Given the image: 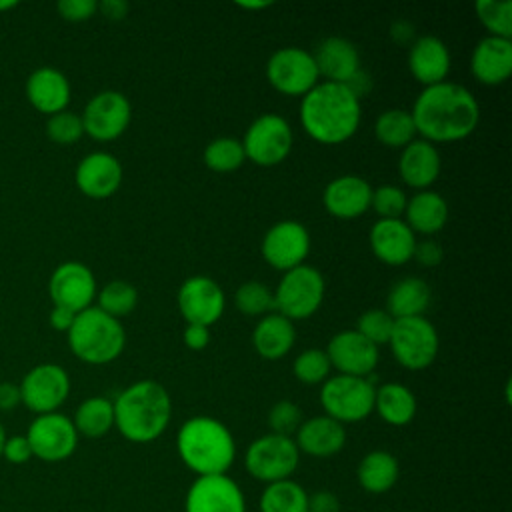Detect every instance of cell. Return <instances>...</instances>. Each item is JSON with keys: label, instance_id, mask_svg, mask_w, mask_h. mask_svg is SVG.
Listing matches in <instances>:
<instances>
[{"label": "cell", "instance_id": "7dc6e473", "mask_svg": "<svg viewBox=\"0 0 512 512\" xmlns=\"http://www.w3.org/2000/svg\"><path fill=\"white\" fill-rule=\"evenodd\" d=\"M2 458L10 464H26L32 456V448L24 434H12L6 438L2 448Z\"/></svg>", "mask_w": 512, "mask_h": 512}, {"label": "cell", "instance_id": "7c38bea8", "mask_svg": "<svg viewBox=\"0 0 512 512\" xmlns=\"http://www.w3.org/2000/svg\"><path fill=\"white\" fill-rule=\"evenodd\" d=\"M18 386L22 404L38 416L58 412L70 394V376L60 364L42 362L32 366Z\"/></svg>", "mask_w": 512, "mask_h": 512}, {"label": "cell", "instance_id": "74e56055", "mask_svg": "<svg viewBox=\"0 0 512 512\" xmlns=\"http://www.w3.org/2000/svg\"><path fill=\"white\" fill-rule=\"evenodd\" d=\"M476 18L488 30V36L512 38V2L510 0H476Z\"/></svg>", "mask_w": 512, "mask_h": 512}, {"label": "cell", "instance_id": "e0dca14e", "mask_svg": "<svg viewBox=\"0 0 512 512\" xmlns=\"http://www.w3.org/2000/svg\"><path fill=\"white\" fill-rule=\"evenodd\" d=\"M48 294L54 306H64L78 314L90 308L96 298L94 272L86 264L76 260L62 262L50 274Z\"/></svg>", "mask_w": 512, "mask_h": 512}, {"label": "cell", "instance_id": "277c9868", "mask_svg": "<svg viewBox=\"0 0 512 512\" xmlns=\"http://www.w3.org/2000/svg\"><path fill=\"white\" fill-rule=\"evenodd\" d=\"M180 460L196 476L226 474L236 458V442L228 426L212 416L188 418L176 434Z\"/></svg>", "mask_w": 512, "mask_h": 512}, {"label": "cell", "instance_id": "d590c367", "mask_svg": "<svg viewBox=\"0 0 512 512\" xmlns=\"http://www.w3.org/2000/svg\"><path fill=\"white\" fill-rule=\"evenodd\" d=\"M260 512H308V492L292 478L266 484L260 494Z\"/></svg>", "mask_w": 512, "mask_h": 512}, {"label": "cell", "instance_id": "db71d44e", "mask_svg": "<svg viewBox=\"0 0 512 512\" xmlns=\"http://www.w3.org/2000/svg\"><path fill=\"white\" fill-rule=\"evenodd\" d=\"M98 10L110 20H122L128 14L130 6L124 0H102L98 2Z\"/></svg>", "mask_w": 512, "mask_h": 512}, {"label": "cell", "instance_id": "cb8c5ba5", "mask_svg": "<svg viewBox=\"0 0 512 512\" xmlns=\"http://www.w3.org/2000/svg\"><path fill=\"white\" fill-rule=\"evenodd\" d=\"M472 76L486 86H498L512 74V40L484 36L470 56Z\"/></svg>", "mask_w": 512, "mask_h": 512}, {"label": "cell", "instance_id": "d4e9b609", "mask_svg": "<svg viewBox=\"0 0 512 512\" xmlns=\"http://www.w3.org/2000/svg\"><path fill=\"white\" fill-rule=\"evenodd\" d=\"M312 56L318 74L326 78V82L348 84L362 70L358 48L342 36H330L322 40Z\"/></svg>", "mask_w": 512, "mask_h": 512}, {"label": "cell", "instance_id": "816d5d0a", "mask_svg": "<svg viewBox=\"0 0 512 512\" xmlns=\"http://www.w3.org/2000/svg\"><path fill=\"white\" fill-rule=\"evenodd\" d=\"M18 404H22L20 386L14 382H0V410L8 412L14 410Z\"/></svg>", "mask_w": 512, "mask_h": 512}, {"label": "cell", "instance_id": "f1b7e54d", "mask_svg": "<svg viewBox=\"0 0 512 512\" xmlns=\"http://www.w3.org/2000/svg\"><path fill=\"white\" fill-rule=\"evenodd\" d=\"M296 342L294 324L278 312H270L258 320L252 332V346L266 360L284 358Z\"/></svg>", "mask_w": 512, "mask_h": 512}, {"label": "cell", "instance_id": "f35d334b", "mask_svg": "<svg viewBox=\"0 0 512 512\" xmlns=\"http://www.w3.org/2000/svg\"><path fill=\"white\" fill-rule=\"evenodd\" d=\"M98 308L114 318L130 314L138 304V292L136 288L126 280H112L104 284L98 292Z\"/></svg>", "mask_w": 512, "mask_h": 512}, {"label": "cell", "instance_id": "4dcf8cb0", "mask_svg": "<svg viewBox=\"0 0 512 512\" xmlns=\"http://www.w3.org/2000/svg\"><path fill=\"white\" fill-rule=\"evenodd\" d=\"M400 476V464L396 456L388 450H372L362 456L356 478L364 492L368 494H384L394 488Z\"/></svg>", "mask_w": 512, "mask_h": 512}, {"label": "cell", "instance_id": "8d00e7d4", "mask_svg": "<svg viewBox=\"0 0 512 512\" xmlns=\"http://www.w3.org/2000/svg\"><path fill=\"white\" fill-rule=\"evenodd\" d=\"M246 162V154L242 142L232 136H220L206 144L204 148V164L220 174L234 172Z\"/></svg>", "mask_w": 512, "mask_h": 512}, {"label": "cell", "instance_id": "7a4b0ae2", "mask_svg": "<svg viewBox=\"0 0 512 512\" xmlns=\"http://www.w3.org/2000/svg\"><path fill=\"white\" fill-rule=\"evenodd\" d=\"M362 120L360 98L336 82H318L300 102V124L320 144H342L352 138Z\"/></svg>", "mask_w": 512, "mask_h": 512}, {"label": "cell", "instance_id": "7402d4cb", "mask_svg": "<svg viewBox=\"0 0 512 512\" xmlns=\"http://www.w3.org/2000/svg\"><path fill=\"white\" fill-rule=\"evenodd\" d=\"M416 234L402 218L376 220L370 228V248L388 266H402L412 260Z\"/></svg>", "mask_w": 512, "mask_h": 512}, {"label": "cell", "instance_id": "b9f144b4", "mask_svg": "<svg viewBox=\"0 0 512 512\" xmlns=\"http://www.w3.org/2000/svg\"><path fill=\"white\" fill-rule=\"evenodd\" d=\"M46 134H48V138L52 142L62 144V146L78 142L82 138V134H84V126H82L80 114L70 112V110H62L58 114L48 116Z\"/></svg>", "mask_w": 512, "mask_h": 512}, {"label": "cell", "instance_id": "f6af8a7d", "mask_svg": "<svg viewBox=\"0 0 512 512\" xmlns=\"http://www.w3.org/2000/svg\"><path fill=\"white\" fill-rule=\"evenodd\" d=\"M304 422L302 410L298 404H294L292 400H278L270 412H268V426L272 434L278 436H288L292 438V434H296V430L300 428V424Z\"/></svg>", "mask_w": 512, "mask_h": 512}, {"label": "cell", "instance_id": "f5cc1de1", "mask_svg": "<svg viewBox=\"0 0 512 512\" xmlns=\"http://www.w3.org/2000/svg\"><path fill=\"white\" fill-rule=\"evenodd\" d=\"M74 318H76V312H72V310H68L64 306H52L50 316H48L50 326L54 330H60V332H68L72 322H74Z\"/></svg>", "mask_w": 512, "mask_h": 512}, {"label": "cell", "instance_id": "9c48e42d", "mask_svg": "<svg viewBox=\"0 0 512 512\" xmlns=\"http://www.w3.org/2000/svg\"><path fill=\"white\" fill-rule=\"evenodd\" d=\"M388 344L400 366L408 370H424L436 360L440 338L426 316H412L394 320Z\"/></svg>", "mask_w": 512, "mask_h": 512}, {"label": "cell", "instance_id": "8fae6325", "mask_svg": "<svg viewBox=\"0 0 512 512\" xmlns=\"http://www.w3.org/2000/svg\"><path fill=\"white\" fill-rule=\"evenodd\" d=\"M266 80L284 96H304L320 80L314 56L298 46L278 48L266 62Z\"/></svg>", "mask_w": 512, "mask_h": 512}, {"label": "cell", "instance_id": "c3c4849f", "mask_svg": "<svg viewBox=\"0 0 512 512\" xmlns=\"http://www.w3.org/2000/svg\"><path fill=\"white\" fill-rule=\"evenodd\" d=\"M444 250L436 240H422L416 242L412 258H416L422 266H438L442 262Z\"/></svg>", "mask_w": 512, "mask_h": 512}, {"label": "cell", "instance_id": "f546056e", "mask_svg": "<svg viewBox=\"0 0 512 512\" xmlns=\"http://www.w3.org/2000/svg\"><path fill=\"white\" fill-rule=\"evenodd\" d=\"M406 224L416 234H436L448 222V202L442 194L420 190L406 202Z\"/></svg>", "mask_w": 512, "mask_h": 512}, {"label": "cell", "instance_id": "44dd1931", "mask_svg": "<svg viewBox=\"0 0 512 512\" xmlns=\"http://www.w3.org/2000/svg\"><path fill=\"white\" fill-rule=\"evenodd\" d=\"M370 198L372 186L358 174H342L330 180L322 194L326 212L342 220L362 216L370 208Z\"/></svg>", "mask_w": 512, "mask_h": 512}, {"label": "cell", "instance_id": "5b68a950", "mask_svg": "<svg viewBox=\"0 0 512 512\" xmlns=\"http://www.w3.org/2000/svg\"><path fill=\"white\" fill-rule=\"evenodd\" d=\"M66 336L72 354L86 364H108L116 360L126 346L122 322L102 312L98 306L78 312Z\"/></svg>", "mask_w": 512, "mask_h": 512}, {"label": "cell", "instance_id": "5bb4252c", "mask_svg": "<svg viewBox=\"0 0 512 512\" xmlns=\"http://www.w3.org/2000/svg\"><path fill=\"white\" fill-rule=\"evenodd\" d=\"M80 118L84 134L98 142H110L122 136L130 126L132 106L122 92L102 90L86 102Z\"/></svg>", "mask_w": 512, "mask_h": 512}, {"label": "cell", "instance_id": "681fc988", "mask_svg": "<svg viewBox=\"0 0 512 512\" xmlns=\"http://www.w3.org/2000/svg\"><path fill=\"white\" fill-rule=\"evenodd\" d=\"M308 512H340V500L328 490L308 494Z\"/></svg>", "mask_w": 512, "mask_h": 512}, {"label": "cell", "instance_id": "30bf717a", "mask_svg": "<svg viewBox=\"0 0 512 512\" xmlns=\"http://www.w3.org/2000/svg\"><path fill=\"white\" fill-rule=\"evenodd\" d=\"M246 160L258 166H276L284 162L292 150L294 134L286 118L280 114H262L248 128L240 140Z\"/></svg>", "mask_w": 512, "mask_h": 512}, {"label": "cell", "instance_id": "52a82bcc", "mask_svg": "<svg viewBox=\"0 0 512 512\" xmlns=\"http://www.w3.org/2000/svg\"><path fill=\"white\" fill-rule=\"evenodd\" d=\"M374 390L370 378L336 374L322 382L320 404L340 424L360 422L374 412Z\"/></svg>", "mask_w": 512, "mask_h": 512}, {"label": "cell", "instance_id": "836d02e7", "mask_svg": "<svg viewBox=\"0 0 512 512\" xmlns=\"http://www.w3.org/2000/svg\"><path fill=\"white\" fill-rule=\"evenodd\" d=\"M78 436L102 438L114 428V406L106 396H90L82 400L72 416Z\"/></svg>", "mask_w": 512, "mask_h": 512}, {"label": "cell", "instance_id": "4fadbf2b", "mask_svg": "<svg viewBox=\"0 0 512 512\" xmlns=\"http://www.w3.org/2000/svg\"><path fill=\"white\" fill-rule=\"evenodd\" d=\"M24 436L32 448V456L42 462H62L70 458L80 438L72 418L62 412L38 414Z\"/></svg>", "mask_w": 512, "mask_h": 512}, {"label": "cell", "instance_id": "f907efd6", "mask_svg": "<svg viewBox=\"0 0 512 512\" xmlns=\"http://www.w3.org/2000/svg\"><path fill=\"white\" fill-rule=\"evenodd\" d=\"M210 342V328L202 324H186L184 328V344L190 350H202Z\"/></svg>", "mask_w": 512, "mask_h": 512}, {"label": "cell", "instance_id": "d6a6232c", "mask_svg": "<svg viewBox=\"0 0 512 512\" xmlns=\"http://www.w3.org/2000/svg\"><path fill=\"white\" fill-rule=\"evenodd\" d=\"M416 396L400 382H386L374 390V410L390 426H406L416 416Z\"/></svg>", "mask_w": 512, "mask_h": 512}, {"label": "cell", "instance_id": "9f6ffc18", "mask_svg": "<svg viewBox=\"0 0 512 512\" xmlns=\"http://www.w3.org/2000/svg\"><path fill=\"white\" fill-rule=\"evenodd\" d=\"M18 2L16 0H0V12H6V10H12L16 8Z\"/></svg>", "mask_w": 512, "mask_h": 512}, {"label": "cell", "instance_id": "60d3db41", "mask_svg": "<svg viewBox=\"0 0 512 512\" xmlns=\"http://www.w3.org/2000/svg\"><path fill=\"white\" fill-rule=\"evenodd\" d=\"M330 370L332 366L326 356V350H320V348H306L292 362L294 376L306 386L322 384L328 378Z\"/></svg>", "mask_w": 512, "mask_h": 512}, {"label": "cell", "instance_id": "ee69618b", "mask_svg": "<svg viewBox=\"0 0 512 512\" xmlns=\"http://www.w3.org/2000/svg\"><path fill=\"white\" fill-rule=\"evenodd\" d=\"M392 328H394V318L386 310L374 308L360 314L354 330L362 334L366 340H370L372 344L380 346V344H388Z\"/></svg>", "mask_w": 512, "mask_h": 512}, {"label": "cell", "instance_id": "ffe728a7", "mask_svg": "<svg viewBox=\"0 0 512 512\" xmlns=\"http://www.w3.org/2000/svg\"><path fill=\"white\" fill-rule=\"evenodd\" d=\"M78 190L94 200H104L116 194L122 184V164L120 160L104 150L86 154L74 172Z\"/></svg>", "mask_w": 512, "mask_h": 512}, {"label": "cell", "instance_id": "83f0119b", "mask_svg": "<svg viewBox=\"0 0 512 512\" xmlns=\"http://www.w3.org/2000/svg\"><path fill=\"white\" fill-rule=\"evenodd\" d=\"M410 74L426 86L444 82L450 72V52L438 36H420L412 42L408 52Z\"/></svg>", "mask_w": 512, "mask_h": 512}, {"label": "cell", "instance_id": "11a10c76", "mask_svg": "<svg viewBox=\"0 0 512 512\" xmlns=\"http://www.w3.org/2000/svg\"><path fill=\"white\" fill-rule=\"evenodd\" d=\"M238 8H244V10H264L268 6H272V2H264V0H256V2H236Z\"/></svg>", "mask_w": 512, "mask_h": 512}, {"label": "cell", "instance_id": "bcb514c9", "mask_svg": "<svg viewBox=\"0 0 512 512\" xmlns=\"http://www.w3.org/2000/svg\"><path fill=\"white\" fill-rule=\"evenodd\" d=\"M56 10L68 22H84L98 12V2L96 0H60L56 4Z\"/></svg>", "mask_w": 512, "mask_h": 512}, {"label": "cell", "instance_id": "ac0fdd59", "mask_svg": "<svg viewBox=\"0 0 512 512\" xmlns=\"http://www.w3.org/2000/svg\"><path fill=\"white\" fill-rule=\"evenodd\" d=\"M184 512H246V498L228 474L198 476L186 492Z\"/></svg>", "mask_w": 512, "mask_h": 512}, {"label": "cell", "instance_id": "484cf974", "mask_svg": "<svg viewBox=\"0 0 512 512\" xmlns=\"http://www.w3.org/2000/svg\"><path fill=\"white\" fill-rule=\"evenodd\" d=\"M294 442L300 454L304 452L312 458H330L344 448L346 430L344 424L326 414L312 416L300 424L294 434Z\"/></svg>", "mask_w": 512, "mask_h": 512}, {"label": "cell", "instance_id": "603a6c76", "mask_svg": "<svg viewBox=\"0 0 512 512\" xmlns=\"http://www.w3.org/2000/svg\"><path fill=\"white\" fill-rule=\"evenodd\" d=\"M24 92L28 102L42 114H58L66 110L72 88L64 72L52 66H40L30 72L24 84Z\"/></svg>", "mask_w": 512, "mask_h": 512}, {"label": "cell", "instance_id": "8992f818", "mask_svg": "<svg viewBox=\"0 0 512 512\" xmlns=\"http://www.w3.org/2000/svg\"><path fill=\"white\" fill-rule=\"evenodd\" d=\"M324 276L310 264H300L282 274L274 290V308L278 314L294 320H306L322 306Z\"/></svg>", "mask_w": 512, "mask_h": 512}, {"label": "cell", "instance_id": "d6986e66", "mask_svg": "<svg viewBox=\"0 0 512 512\" xmlns=\"http://www.w3.org/2000/svg\"><path fill=\"white\" fill-rule=\"evenodd\" d=\"M326 356L338 374L368 378L378 364V346L356 330H342L330 338Z\"/></svg>", "mask_w": 512, "mask_h": 512}, {"label": "cell", "instance_id": "1f68e13d", "mask_svg": "<svg viewBox=\"0 0 512 512\" xmlns=\"http://www.w3.org/2000/svg\"><path fill=\"white\" fill-rule=\"evenodd\" d=\"M430 286L426 280L408 276L398 280L386 298V312L398 320V318H412V316H424V312L430 306Z\"/></svg>", "mask_w": 512, "mask_h": 512}, {"label": "cell", "instance_id": "6f0895ef", "mask_svg": "<svg viewBox=\"0 0 512 512\" xmlns=\"http://www.w3.org/2000/svg\"><path fill=\"white\" fill-rule=\"evenodd\" d=\"M6 438H8V434H6V430H4V424L0 422V458H2V448H4Z\"/></svg>", "mask_w": 512, "mask_h": 512}, {"label": "cell", "instance_id": "6da1fadb", "mask_svg": "<svg viewBox=\"0 0 512 512\" xmlns=\"http://www.w3.org/2000/svg\"><path fill=\"white\" fill-rule=\"evenodd\" d=\"M416 134L430 144L468 138L480 122V106L474 94L456 82L426 86L412 104Z\"/></svg>", "mask_w": 512, "mask_h": 512}, {"label": "cell", "instance_id": "ba28073f", "mask_svg": "<svg viewBox=\"0 0 512 512\" xmlns=\"http://www.w3.org/2000/svg\"><path fill=\"white\" fill-rule=\"evenodd\" d=\"M300 462V450L294 438L278 436V434H264L250 442L244 452V468L246 472L264 482H280L288 480Z\"/></svg>", "mask_w": 512, "mask_h": 512}, {"label": "cell", "instance_id": "4316f807", "mask_svg": "<svg viewBox=\"0 0 512 512\" xmlns=\"http://www.w3.org/2000/svg\"><path fill=\"white\" fill-rule=\"evenodd\" d=\"M440 154L434 144L422 138H414L408 146L402 148L398 160V172L406 186L414 190H428L440 176Z\"/></svg>", "mask_w": 512, "mask_h": 512}, {"label": "cell", "instance_id": "7bdbcfd3", "mask_svg": "<svg viewBox=\"0 0 512 512\" xmlns=\"http://www.w3.org/2000/svg\"><path fill=\"white\" fill-rule=\"evenodd\" d=\"M406 194L402 188L394 184H384L378 188H372V198H370V208L382 218V220H394L402 218L406 210Z\"/></svg>", "mask_w": 512, "mask_h": 512}, {"label": "cell", "instance_id": "9a60e30c", "mask_svg": "<svg viewBox=\"0 0 512 512\" xmlns=\"http://www.w3.org/2000/svg\"><path fill=\"white\" fill-rule=\"evenodd\" d=\"M262 258L276 270L288 272L304 264L310 252V234L296 220H280L262 238Z\"/></svg>", "mask_w": 512, "mask_h": 512}, {"label": "cell", "instance_id": "e575fe53", "mask_svg": "<svg viewBox=\"0 0 512 512\" xmlns=\"http://www.w3.org/2000/svg\"><path fill=\"white\" fill-rule=\"evenodd\" d=\"M374 136L388 148H404L416 138V128L410 110L390 108L378 114L374 122Z\"/></svg>", "mask_w": 512, "mask_h": 512}, {"label": "cell", "instance_id": "3957f363", "mask_svg": "<svg viewBox=\"0 0 512 512\" xmlns=\"http://www.w3.org/2000/svg\"><path fill=\"white\" fill-rule=\"evenodd\" d=\"M112 406L114 426L134 444H148L160 438L172 418L170 394L156 380L130 384L116 396Z\"/></svg>", "mask_w": 512, "mask_h": 512}, {"label": "cell", "instance_id": "ab89813d", "mask_svg": "<svg viewBox=\"0 0 512 512\" xmlns=\"http://www.w3.org/2000/svg\"><path fill=\"white\" fill-rule=\"evenodd\" d=\"M236 308L246 316H266L274 310V292L258 280H250L240 284L234 294Z\"/></svg>", "mask_w": 512, "mask_h": 512}, {"label": "cell", "instance_id": "2e32d148", "mask_svg": "<svg viewBox=\"0 0 512 512\" xmlns=\"http://www.w3.org/2000/svg\"><path fill=\"white\" fill-rule=\"evenodd\" d=\"M176 304L186 324L212 326L224 314L226 298L218 282L208 276H190L176 294Z\"/></svg>", "mask_w": 512, "mask_h": 512}]
</instances>
